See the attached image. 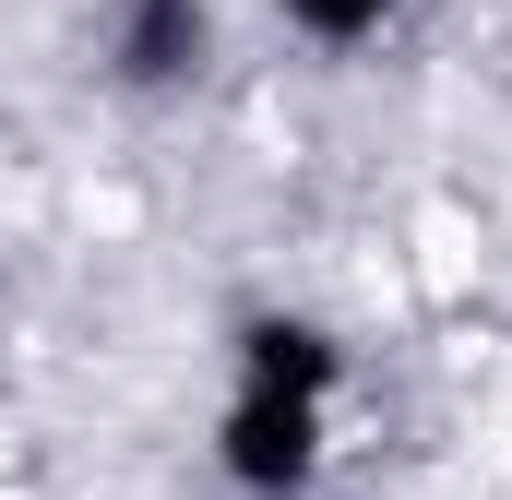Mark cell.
Returning a JSON list of instances; mask_svg holds the SVG:
<instances>
[{"mask_svg": "<svg viewBox=\"0 0 512 500\" xmlns=\"http://www.w3.org/2000/svg\"><path fill=\"white\" fill-rule=\"evenodd\" d=\"M286 12H298L310 36H370V24H382L393 0H286Z\"/></svg>", "mask_w": 512, "mask_h": 500, "instance_id": "6da1fadb", "label": "cell"}]
</instances>
